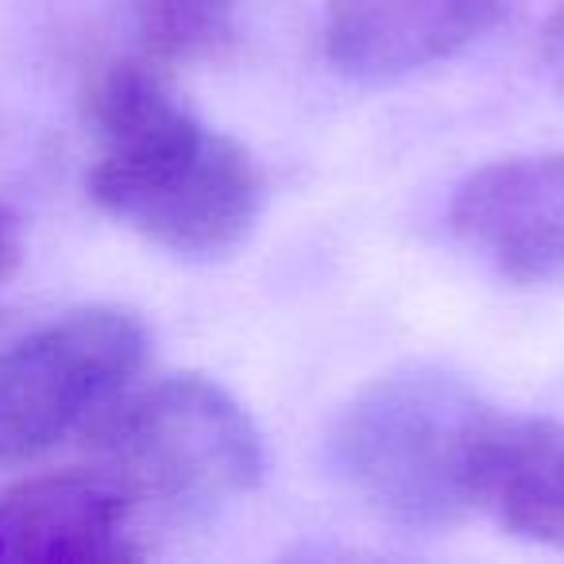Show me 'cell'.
<instances>
[{
	"instance_id": "6da1fadb",
	"label": "cell",
	"mask_w": 564,
	"mask_h": 564,
	"mask_svg": "<svg viewBox=\"0 0 564 564\" xmlns=\"http://www.w3.org/2000/svg\"><path fill=\"white\" fill-rule=\"evenodd\" d=\"M89 197L174 256H228L263 209V178L240 140L209 128L148 58H117L89 82Z\"/></svg>"
},
{
	"instance_id": "8fae6325",
	"label": "cell",
	"mask_w": 564,
	"mask_h": 564,
	"mask_svg": "<svg viewBox=\"0 0 564 564\" xmlns=\"http://www.w3.org/2000/svg\"><path fill=\"white\" fill-rule=\"evenodd\" d=\"M20 263H24V228L9 205H0V291L17 279Z\"/></svg>"
},
{
	"instance_id": "3957f363",
	"label": "cell",
	"mask_w": 564,
	"mask_h": 564,
	"mask_svg": "<svg viewBox=\"0 0 564 564\" xmlns=\"http://www.w3.org/2000/svg\"><path fill=\"white\" fill-rule=\"evenodd\" d=\"M97 471L135 507L197 514L256 491L267 471L263 433L205 376H163L120 391L86 425Z\"/></svg>"
},
{
	"instance_id": "30bf717a",
	"label": "cell",
	"mask_w": 564,
	"mask_h": 564,
	"mask_svg": "<svg viewBox=\"0 0 564 564\" xmlns=\"http://www.w3.org/2000/svg\"><path fill=\"white\" fill-rule=\"evenodd\" d=\"M541 66L553 78L556 94L564 97V0L549 12L545 28H541Z\"/></svg>"
},
{
	"instance_id": "277c9868",
	"label": "cell",
	"mask_w": 564,
	"mask_h": 564,
	"mask_svg": "<svg viewBox=\"0 0 564 564\" xmlns=\"http://www.w3.org/2000/svg\"><path fill=\"white\" fill-rule=\"evenodd\" d=\"M151 352L140 314L86 306L0 348V468L86 430L135 383Z\"/></svg>"
},
{
	"instance_id": "5b68a950",
	"label": "cell",
	"mask_w": 564,
	"mask_h": 564,
	"mask_svg": "<svg viewBox=\"0 0 564 564\" xmlns=\"http://www.w3.org/2000/svg\"><path fill=\"white\" fill-rule=\"evenodd\" d=\"M448 232L514 286L564 279V151L510 155L471 171L448 202Z\"/></svg>"
},
{
	"instance_id": "7a4b0ae2",
	"label": "cell",
	"mask_w": 564,
	"mask_h": 564,
	"mask_svg": "<svg viewBox=\"0 0 564 564\" xmlns=\"http://www.w3.org/2000/svg\"><path fill=\"white\" fill-rule=\"evenodd\" d=\"M491 402L433 364L376 376L329 430V468L379 522L448 533L471 518V456Z\"/></svg>"
},
{
	"instance_id": "ba28073f",
	"label": "cell",
	"mask_w": 564,
	"mask_h": 564,
	"mask_svg": "<svg viewBox=\"0 0 564 564\" xmlns=\"http://www.w3.org/2000/svg\"><path fill=\"white\" fill-rule=\"evenodd\" d=\"M471 514L510 538L564 549V422L495 406L471 456Z\"/></svg>"
},
{
	"instance_id": "8992f818",
	"label": "cell",
	"mask_w": 564,
	"mask_h": 564,
	"mask_svg": "<svg viewBox=\"0 0 564 564\" xmlns=\"http://www.w3.org/2000/svg\"><path fill=\"white\" fill-rule=\"evenodd\" d=\"M510 0H325V58L360 86L410 78L484 40Z\"/></svg>"
},
{
	"instance_id": "52a82bcc",
	"label": "cell",
	"mask_w": 564,
	"mask_h": 564,
	"mask_svg": "<svg viewBox=\"0 0 564 564\" xmlns=\"http://www.w3.org/2000/svg\"><path fill=\"white\" fill-rule=\"evenodd\" d=\"M135 502L105 471H55L0 495V561H135Z\"/></svg>"
},
{
	"instance_id": "9c48e42d",
	"label": "cell",
	"mask_w": 564,
	"mask_h": 564,
	"mask_svg": "<svg viewBox=\"0 0 564 564\" xmlns=\"http://www.w3.org/2000/svg\"><path fill=\"white\" fill-rule=\"evenodd\" d=\"M143 58L186 66L220 55L236 35L240 0H132Z\"/></svg>"
}]
</instances>
